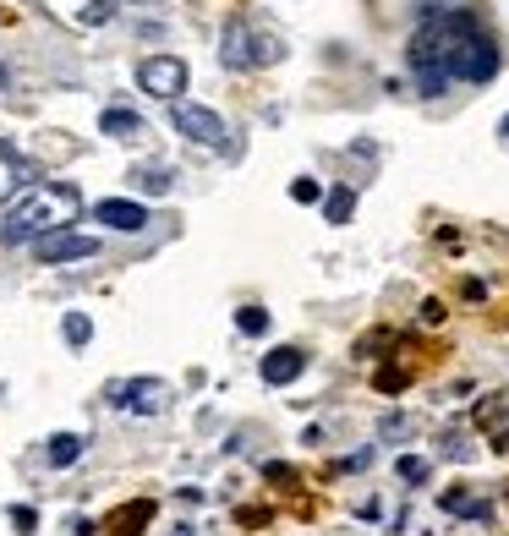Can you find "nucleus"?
I'll return each instance as SVG.
<instances>
[{
  "label": "nucleus",
  "instance_id": "1",
  "mask_svg": "<svg viewBox=\"0 0 509 536\" xmlns=\"http://www.w3.org/2000/svg\"><path fill=\"white\" fill-rule=\"evenodd\" d=\"M77 208H83V197H77V186H66V181L28 186V192L11 203V214H6V241H28V236H50V230H66Z\"/></svg>",
  "mask_w": 509,
  "mask_h": 536
},
{
  "label": "nucleus",
  "instance_id": "2",
  "mask_svg": "<svg viewBox=\"0 0 509 536\" xmlns=\"http://www.w3.org/2000/svg\"><path fill=\"white\" fill-rule=\"evenodd\" d=\"M449 77H460V83H493V77H499V50H493V39H488L482 28L455 50V61H449Z\"/></svg>",
  "mask_w": 509,
  "mask_h": 536
},
{
  "label": "nucleus",
  "instance_id": "3",
  "mask_svg": "<svg viewBox=\"0 0 509 536\" xmlns=\"http://www.w3.org/2000/svg\"><path fill=\"white\" fill-rule=\"evenodd\" d=\"M170 126H176L181 137H192V143H203V148L225 143V121H219V110L192 104V99H170Z\"/></svg>",
  "mask_w": 509,
  "mask_h": 536
},
{
  "label": "nucleus",
  "instance_id": "4",
  "mask_svg": "<svg viewBox=\"0 0 509 536\" xmlns=\"http://www.w3.org/2000/svg\"><path fill=\"white\" fill-rule=\"evenodd\" d=\"M137 83H143V93H154V99H176V93H187V61L181 55H148L137 66Z\"/></svg>",
  "mask_w": 509,
  "mask_h": 536
},
{
  "label": "nucleus",
  "instance_id": "5",
  "mask_svg": "<svg viewBox=\"0 0 509 536\" xmlns=\"http://www.w3.org/2000/svg\"><path fill=\"white\" fill-rule=\"evenodd\" d=\"M33 252H39V263H77V258H94L99 241L83 236V230H50V236L33 241Z\"/></svg>",
  "mask_w": 509,
  "mask_h": 536
},
{
  "label": "nucleus",
  "instance_id": "6",
  "mask_svg": "<svg viewBox=\"0 0 509 536\" xmlns=\"http://www.w3.org/2000/svg\"><path fill=\"white\" fill-rule=\"evenodd\" d=\"M219 61H225L230 72H247V66H258V28H247L241 17H230L225 33H219Z\"/></svg>",
  "mask_w": 509,
  "mask_h": 536
},
{
  "label": "nucleus",
  "instance_id": "7",
  "mask_svg": "<svg viewBox=\"0 0 509 536\" xmlns=\"http://www.w3.org/2000/svg\"><path fill=\"white\" fill-rule=\"evenodd\" d=\"M115 405H126V411H159V405H165V383H159V378H132V383H115Z\"/></svg>",
  "mask_w": 509,
  "mask_h": 536
},
{
  "label": "nucleus",
  "instance_id": "8",
  "mask_svg": "<svg viewBox=\"0 0 509 536\" xmlns=\"http://www.w3.org/2000/svg\"><path fill=\"white\" fill-rule=\"evenodd\" d=\"M94 225H110V230H143L148 225V208L132 203V197H104L94 203Z\"/></svg>",
  "mask_w": 509,
  "mask_h": 536
},
{
  "label": "nucleus",
  "instance_id": "9",
  "mask_svg": "<svg viewBox=\"0 0 509 536\" xmlns=\"http://www.w3.org/2000/svg\"><path fill=\"white\" fill-rule=\"evenodd\" d=\"M263 383H274V389H285V383H296L307 372V356L296 351V345H274L269 356H263Z\"/></svg>",
  "mask_w": 509,
  "mask_h": 536
},
{
  "label": "nucleus",
  "instance_id": "10",
  "mask_svg": "<svg viewBox=\"0 0 509 536\" xmlns=\"http://www.w3.org/2000/svg\"><path fill=\"white\" fill-rule=\"evenodd\" d=\"M99 132L104 137H137V132H143V115H137V110H104Z\"/></svg>",
  "mask_w": 509,
  "mask_h": 536
},
{
  "label": "nucleus",
  "instance_id": "11",
  "mask_svg": "<svg viewBox=\"0 0 509 536\" xmlns=\"http://www.w3.org/2000/svg\"><path fill=\"white\" fill-rule=\"evenodd\" d=\"M77 460H83V438H77V433H55L50 438V465H55V471H66V465H77Z\"/></svg>",
  "mask_w": 509,
  "mask_h": 536
},
{
  "label": "nucleus",
  "instance_id": "12",
  "mask_svg": "<svg viewBox=\"0 0 509 536\" xmlns=\"http://www.w3.org/2000/svg\"><path fill=\"white\" fill-rule=\"evenodd\" d=\"M148 520H154V504H137V509H121V515H115V536H143L137 526H148Z\"/></svg>",
  "mask_w": 509,
  "mask_h": 536
},
{
  "label": "nucleus",
  "instance_id": "13",
  "mask_svg": "<svg viewBox=\"0 0 509 536\" xmlns=\"http://www.w3.org/2000/svg\"><path fill=\"white\" fill-rule=\"evenodd\" d=\"M438 504L449 509V515H466V520H488V504L482 498H466V493H444Z\"/></svg>",
  "mask_w": 509,
  "mask_h": 536
},
{
  "label": "nucleus",
  "instance_id": "14",
  "mask_svg": "<svg viewBox=\"0 0 509 536\" xmlns=\"http://www.w3.org/2000/svg\"><path fill=\"white\" fill-rule=\"evenodd\" d=\"M351 208H356V192H351V186H334L323 214H329V225H345V219H351Z\"/></svg>",
  "mask_w": 509,
  "mask_h": 536
},
{
  "label": "nucleus",
  "instance_id": "15",
  "mask_svg": "<svg viewBox=\"0 0 509 536\" xmlns=\"http://www.w3.org/2000/svg\"><path fill=\"white\" fill-rule=\"evenodd\" d=\"M61 334H66V345H88V340H94V323H88L83 312H66Z\"/></svg>",
  "mask_w": 509,
  "mask_h": 536
},
{
  "label": "nucleus",
  "instance_id": "16",
  "mask_svg": "<svg viewBox=\"0 0 509 536\" xmlns=\"http://www.w3.org/2000/svg\"><path fill=\"white\" fill-rule=\"evenodd\" d=\"M236 329L241 334H269V312H263V307H241L236 312Z\"/></svg>",
  "mask_w": 509,
  "mask_h": 536
},
{
  "label": "nucleus",
  "instance_id": "17",
  "mask_svg": "<svg viewBox=\"0 0 509 536\" xmlns=\"http://www.w3.org/2000/svg\"><path fill=\"white\" fill-rule=\"evenodd\" d=\"M137 186H143V192L148 197H165L170 192V170H137V176H132Z\"/></svg>",
  "mask_w": 509,
  "mask_h": 536
},
{
  "label": "nucleus",
  "instance_id": "18",
  "mask_svg": "<svg viewBox=\"0 0 509 536\" xmlns=\"http://www.w3.org/2000/svg\"><path fill=\"white\" fill-rule=\"evenodd\" d=\"M115 17V0H88L83 6V28H99V22Z\"/></svg>",
  "mask_w": 509,
  "mask_h": 536
},
{
  "label": "nucleus",
  "instance_id": "19",
  "mask_svg": "<svg viewBox=\"0 0 509 536\" xmlns=\"http://www.w3.org/2000/svg\"><path fill=\"white\" fill-rule=\"evenodd\" d=\"M11 186H17V154H11V148H0V197H6Z\"/></svg>",
  "mask_w": 509,
  "mask_h": 536
},
{
  "label": "nucleus",
  "instance_id": "20",
  "mask_svg": "<svg viewBox=\"0 0 509 536\" xmlns=\"http://www.w3.org/2000/svg\"><path fill=\"white\" fill-rule=\"evenodd\" d=\"M406 482H427V460H416V454H400V465H395Z\"/></svg>",
  "mask_w": 509,
  "mask_h": 536
},
{
  "label": "nucleus",
  "instance_id": "21",
  "mask_svg": "<svg viewBox=\"0 0 509 536\" xmlns=\"http://www.w3.org/2000/svg\"><path fill=\"white\" fill-rule=\"evenodd\" d=\"M291 197H296V203H318V197H323V186L312 181V176H302V181H291Z\"/></svg>",
  "mask_w": 509,
  "mask_h": 536
},
{
  "label": "nucleus",
  "instance_id": "22",
  "mask_svg": "<svg viewBox=\"0 0 509 536\" xmlns=\"http://www.w3.org/2000/svg\"><path fill=\"white\" fill-rule=\"evenodd\" d=\"M378 389H384V394L406 389V372H400V367H384V372H378Z\"/></svg>",
  "mask_w": 509,
  "mask_h": 536
},
{
  "label": "nucleus",
  "instance_id": "23",
  "mask_svg": "<svg viewBox=\"0 0 509 536\" xmlns=\"http://www.w3.org/2000/svg\"><path fill=\"white\" fill-rule=\"evenodd\" d=\"M280 61V39H269V33H258V66Z\"/></svg>",
  "mask_w": 509,
  "mask_h": 536
},
{
  "label": "nucleus",
  "instance_id": "24",
  "mask_svg": "<svg viewBox=\"0 0 509 536\" xmlns=\"http://www.w3.org/2000/svg\"><path fill=\"white\" fill-rule=\"evenodd\" d=\"M400 433H411L406 416H384V438H400Z\"/></svg>",
  "mask_w": 509,
  "mask_h": 536
},
{
  "label": "nucleus",
  "instance_id": "25",
  "mask_svg": "<svg viewBox=\"0 0 509 536\" xmlns=\"http://www.w3.org/2000/svg\"><path fill=\"white\" fill-rule=\"evenodd\" d=\"M11 520H17L22 531H33V526H39V515H33V509H11Z\"/></svg>",
  "mask_w": 509,
  "mask_h": 536
},
{
  "label": "nucleus",
  "instance_id": "26",
  "mask_svg": "<svg viewBox=\"0 0 509 536\" xmlns=\"http://www.w3.org/2000/svg\"><path fill=\"white\" fill-rule=\"evenodd\" d=\"M170 536H192V526H176V531H170Z\"/></svg>",
  "mask_w": 509,
  "mask_h": 536
},
{
  "label": "nucleus",
  "instance_id": "27",
  "mask_svg": "<svg viewBox=\"0 0 509 536\" xmlns=\"http://www.w3.org/2000/svg\"><path fill=\"white\" fill-rule=\"evenodd\" d=\"M504 143H509V115H504Z\"/></svg>",
  "mask_w": 509,
  "mask_h": 536
},
{
  "label": "nucleus",
  "instance_id": "28",
  "mask_svg": "<svg viewBox=\"0 0 509 536\" xmlns=\"http://www.w3.org/2000/svg\"><path fill=\"white\" fill-rule=\"evenodd\" d=\"M132 6H154V0H132Z\"/></svg>",
  "mask_w": 509,
  "mask_h": 536
},
{
  "label": "nucleus",
  "instance_id": "29",
  "mask_svg": "<svg viewBox=\"0 0 509 536\" xmlns=\"http://www.w3.org/2000/svg\"><path fill=\"white\" fill-rule=\"evenodd\" d=\"M0 88H6V72H0Z\"/></svg>",
  "mask_w": 509,
  "mask_h": 536
}]
</instances>
